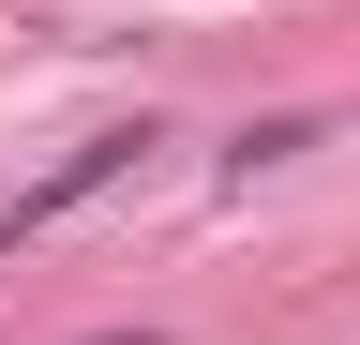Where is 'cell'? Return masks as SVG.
Instances as JSON below:
<instances>
[{
	"label": "cell",
	"mask_w": 360,
	"mask_h": 345,
	"mask_svg": "<svg viewBox=\"0 0 360 345\" xmlns=\"http://www.w3.org/2000/svg\"><path fill=\"white\" fill-rule=\"evenodd\" d=\"M135 150H150V120H135V136H90V150L60 165V181H30L15 210H0V240H30V226H60V210H75V195H105V181H120V165H135Z\"/></svg>",
	"instance_id": "1"
},
{
	"label": "cell",
	"mask_w": 360,
	"mask_h": 345,
	"mask_svg": "<svg viewBox=\"0 0 360 345\" xmlns=\"http://www.w3.org/2000/svg\"><path fill=\"white\" fill-rule=\"evenodd\" d=\"M135 345H150V330H135Z\"/></svg>",
	"instance_id": "2"
}]
</instances>
